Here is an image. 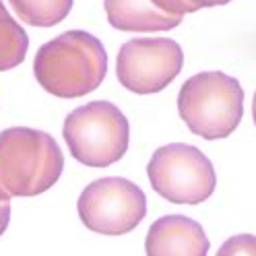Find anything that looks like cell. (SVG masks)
Segmentation results:
<instances>
[{
    "label": "cell",
    "mask_w": 256,
    "mask_h": 256,
    "mask_svg": "<svg viewBox=\"0 0 256 256\" xmlns=\"http://www.w3.org/2000/svg\"><path fill=\"white\" fill-rule=\"evenodd\" d=\"M209 240L200 223L184 215H166L149 228L147 256H206Z\"/></svg>",
    "instance_id": "ba28073f"
},
{
    "label": "cell",
    "mask_w": 256,
    "mask_h": 256,
    "mask_svg": "<svg viewBox=\"0 0 256 256\" xmlns=\"http://www.w3.org/2000/svg\"><path fill=\"white\" fill-rule=\"evenodd\" d=\"M110 25L118 31H168L182 23L159 10L151 0H104Z\"/></svg>",
    "instance_id": "9c48e42d"
},
{
    "label": "cell",
    "mask_w": 256,
    "mask_h": 256,
    "mask_svg": "<svg viewBox=\"0 0 256 256\" xmlns=\"http://www.w3.org/2000/svg\"><path fill=\"white\" fill-rule=\"evenodd\" d=\"M252 116H254V124H256V93H254V102H252Z\"/></svg>",
    "instance_id": "9a60e30c"
},
{
    "label": "cell",
    "mask_w": 256,
    "mask_h": 256,
    "mask_svg": "<svg viewBox=\"0 0 256 256\" xmlns=\"http://www.w3.org/2000/svg\"><path fill=\"white\" fill-rule=\"evenodd\" d=\"M76 211L87 230L104 236H122L145 219L147 196L126 178H100L81 192Z\"/></svg>",
    "instance_id": "8992f818"
},
{
    "label": "cell",
    "mask_w": 256,
    "mask_h": 256,
    "mask_svg": "<svg viewBox=\"0 0 256 256\" xmlns=\"http://www.w3.org/2000/svg\"><path fill=\"white\" fill-rule=\"evenodd\" d=\"M228 2H232V0H180L184 12H196V10L206 8V6H221V4H228Z\"/></svg>",
    "instance_id": "4fadbf2b"
},
{
    "label": "cell",
    "mask_w": 256,
    "mask_h": 256,
    "mask_svg": "<svg viewBox=\"0 0 256 256\" xmlns=\"http://www.w3.org/2000/svg\"><path fill=\"white\" fill-rule=\"evenodd\" d=\"M157 194L176 204H198L211 198L217 186L215 170L200 149L174 142L157 149L147 166Z\"/></svg>",
    "instance_id": "5b68a950"
},
{
    "label": "cell",
    "mask_w": 256,
    "mask_h": 256,
    "mask_svg": "<svg viewBox=\"0 0 256 256\" xmlns=\"http://www.w3.org/2000/svg\"><path fill=\"white\" fill-rule=\"evenodd\" d=\"M29 38L0 2V70H10L25 60Z\"/></svg>",
    "instance_id": "8fae6325"
},
{
    "label": "cell",
    "mask_w": 256,
    "mask_h": 256,
    "mask_svg": "<svg viewBox=\"0 0 256 256\" xmlns=\"http://www.w3.org/2000/svg\"><path fill=\"white\" fill-rule=\"evenodd\" d=\"M178 112L194 134L206 140L226 138L242 122L244 89L221 70L198 72L182 85Z\"/></svg>",
    "instance_id": "3957f363"
},
{
    "label": "cell",
    "mask_w": 256,
    "mask_h": 256,
    "mask_svg": "<svg viewBox=\"0 0 256 256\" xmlns=\"http://www.w3.org/2000/svg\"><path fill=\"white\" fill-rule=\"evenodd\" d=\"M215 256H256V236L240 234L223 242Z\"/></svg>",
    "instance_id": "7c38bea8"
},
{
    "label": "cell",
    "mask_w": 256,
    "mask_h": 256,
    "mask_svg": "<svg viewBox=\"0 0 256 256\" xmlns=\"http://www.w3.org/2000/svg\"><path fill=\"white\" fill-rule=\"evenodd\" d=\"M8 221H10V204L8 202H0V236L6 232Z\"/></svg>",
    "instance_id": "5bb4252c"
},
{
    "label": "cell",
    "mask_w": 256,
    "mask_h": 256,
    "mask_svg": "<svg viewBox=\"0 0 256 256\" xmlns=\"http://www.w3.org/2000/svg\"><path fill=\"white\" fill-rule=\"evenodd\" d=\"M62 132L72 157L89 168H108L120 162L130 142L126 116L110 102H91L72 110Z\"/></svg>",
    "instance_id": "277c9868"
},
{
    "label": "cell",
    "mask_w": 256,
    "mask_h": 256,
    "mask_svg": "<svg viewBox=\"0 0 256 256\" xmlns=\"http://www.w3.org/2000/svg\"><path fill=\"white\" fill-rule=\"evenodd\" d=\"M62 170V151L48 132L25 126L0 132V202L42 194L58 182Z\"/></svg>",
    "instance_id": "7a4b0ae2"
},
{
    "label": "cell",
    "mask_w": 256,
    "mask_h": 256,
    "mask_svg": "<svg viewBox=\"0 0 256 256\" xmlns=\"http://www.w3.org/2000/svg\"><path fill=\"white\" fill-rule=\"evenodd\" d=\"M184 66V52L170 38H134L126 42L116 60V74L122 87L136 95H151L166 89Z\"/></svg>",
    "instance_id": "52a82bcc"
},
{
    "label": "cell",
    "mask_w": 256,
    "mask_h": 256,
    "mask_svg": "<svg viewBox=\"0 0 256 256\" xmlns=\"http://www.w3.org/2000/svg\"><path fill=\"white\" fill-rule=\"evenodd\" d=\"M14 14L27 25L54 27L66 19L72 0H10Z\"/></svg>",
    "instance_id": "30bf717a"
},
{
    "label": "cell",
    "mask_w": 256,
    "mask_h": 256,
    "mask_svg": "<svg viewBox=\"0 0 256 256\" xmlns=\"http://www.w3.org/2000/svg\"><path fill=\"white\" fill-rule=\"evenodd\" d=\"M108 72L104 44L87 31H66L42 46L34 60L38 83L56 98L74 100L95 91Z\"/></svg>",
    "instance_id": "6da1fadb"
}]
</instances>
